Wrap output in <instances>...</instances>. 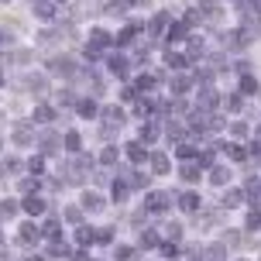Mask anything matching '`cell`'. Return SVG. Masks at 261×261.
I'll use <instances>...</instances> for the list:
<instances>
[{"label":"cell","instance_id":"6da1fadb","mask_svg":"<svg viewBox=\"0 0 261 261\" xmlns=\"http://www.w3.org/2000/svg\"><path fill=\"white\" fill-rule=\"evenodd\" d=\"M52 72H59V76H72V72H76V65L69 62V59H55V62H52Z\"/></svg>","mask_w":261,"mask_h":261},{"label":"cell","instance_id":"7a4b0ae2","mask_svg":"<svg viewBox=\"0 0 261 261\" xmlns=\"http://www.w3.org/2000/svg\"><path fill=\"white\" fill-rule=\"evenodd\" d=\"M258 14H261V7H258Z\"/></svg>","mask_w":261,"mask_h":261}]
</instances>
